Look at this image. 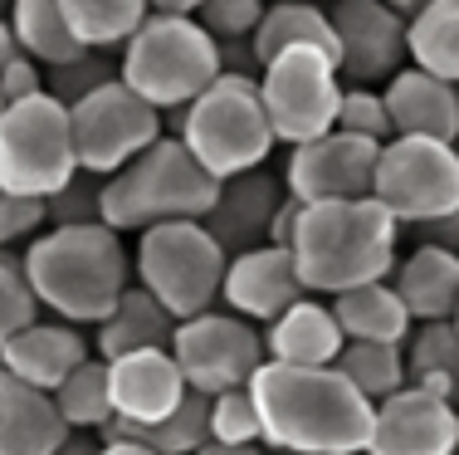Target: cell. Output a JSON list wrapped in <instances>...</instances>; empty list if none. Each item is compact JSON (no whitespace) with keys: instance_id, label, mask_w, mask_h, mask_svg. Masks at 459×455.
<instances>
[{"instance_id":"cell-1","label":"cell","mask_w":459,"mask_h":455,"mask_svg":"<svg viewBox=\"0 0 459 455\" xmlns=\"http://www.w3.org/2000/svg\"><path fill=\"white\" fill-rule=\"evenodd\" d=\"M259 411V441L289 455H367L371 407L337 367L259 363L249 377Z\"/></svg>"},{"instance_id":"cell-2","label":"cell","mask_w":459,"mask_h":455,"mask_svg":"<svg viewBox=\"0 0 459 455\" xmlns=\"http://www.w3.org/2000/svg\"><path fill=\"white\" fill-rule=\"evenodd\" d=\"M20 259H25V279L39 309H49L74 328H98L133 284V255L123 235L103 221L45 225Z\"/></svg>"},{"instance_id":"cell-3","label":"cell","mask_w":459,"mask_h":455,"mask_svg":"<svg viewBox=\"0 0 459 455\" xmlns=\"http://www.w3.org/2000/svg\"><path fill=\"white\" fill-rule=\"evenodd\" d=\"M401 225L377 197L357 201H318L299 206V221L289 235V255L299 269L303 294H347L357 284L391 279L396 269Z\"/></svg>"},{"instance_id":"cell-4","label":"cell","mask_w":459,"mask_h":455,"mask_svg":"<svg viewBox=\"0 0 459 455\" xmlns=\"http://www.w3.org/2000/svg\"><path fill=\"white\" fill-rule=\"evenodd\" d=\"M215 197L221 181L181 147V137H157L123 171L103 177L98 215L117 235H142L161 221H205Z\"/></svg>"},{"instance_id":"cell-5","label":"cell","mask_w":459,"mask_h":455,"mask_svg":"<svg viewBox=\"0 0 459 455\" xmlns=\"http://www.w3.org/2000/svg\"><path fill=\"white\" fill-rule=\"evenodd\" d=\"M117 79L157 113H181L221 79V39L195 15H147L123 45Z\"/></svg>"},{"instance_id":"cell-6","label":"cell","mask_w":459,"mask_h":455,"mask_svg":"<svg viewBox=\"0 0 459 455\" xmlns=\"http://www.w3.org/2000/svg\"><path fill=\"white\" fill-rule=\"evenodd\" d=\"M177 137L215 181L259 171L279 147L259 103V74L221 69V79L177 113Z\"/></svg>"},{"instance_id":"cell-7","label":"cell","mask_w":459,"mask_h":455,"mask_svg":"<svg viewBox=\"0 0 459 455\" xmlns=\"http://www.w3.org/2000/svg\"><path fill=\"white\" fill-rule=\"evenodd\" d=\"M225 265H230V255L221 250V241L205 231V221L147 225V231L137 235V250H133V279L177 323L215 309Z\"/></svg>"},{"instance_id":"cell-8","label":"cell","mask_w":459,"mask_h":455,"mask_svg":"<svg viewBox=\"0 0 459 455\" xmlns=\"http://www.w3.org/2000/svg\"><path fill=\"white\" fill-rule=\"evenodd\" d=\"M79 177L69 108L54 93H35L0 108V191L49 201Z\"/></svg>"},{"instance_id":"cell-9","label":"cell","mask_w":459,"mask_h":455,"mask_svg":"<svg viewBox=\"0 0 459 455\" xmlns=\"http://www.w3.org/2000/svg\"><path fill=\"white\" fill-rule=\"evenodd\" d=\"M371 197L391 211L396 225L440 221L459 211V143H435V137H391L377 152V177Z\"/></svg>"},{"instance_id":"cell-10","label":"cell","mask_w":459,"mask_h":455,"mask_svg":"<svg viewBox=\"0 0 459 455\" xmlns=\"http://www.w3.org/2000/svg\"><path fill=\"white\" fill-rule=\"evenodd\" d=\"M342 74L337 59L323 49H283L259 69V103L274 127V143L299 147L337 127V103H342Z\"/></svg>"},{"instance_id":"cell-11","label":"cell","mask_w":459,"mask_h":455,"mask_svg":"<svg viewBox=\"0 0 459 455\" xmlns=\"http://www.w3.org/2000/svg\"><path fill=\"white\" fill-rule=\"evenodd\" d=\"M69 127L79 171H89V177H113L157 137H167L161 113L147 99H137L123 79H108L93 93H83L79 103H69Z\"/></svg>"},{"instance_id":"cell-12","label":"cell","mask_w":459,"mask_h":455,"mask_svg":"<svg viewBox=\"0 0 459 455\" xmlns=\"http://www.w3.org/2000/svg\"><path fill=\"white\" fill-rule=\"evenodd\" d=\"M171 357H177L191 392H235V387H249V377L264 363V333H259V323L239 319L230 309H205L177 323Z\"/></svg>"},{"instance_id":"cell-13","label":"cell","mask_w":459,"mask_h":455,"mask_svg":"<svg viewBox=\"0 0 459 455\" xmlns=\"http://www.w3.org/2000/svg\"><path fill=\"white\" fill-rule=\"evenodd\" d=\"M377 152H381V143H367V137H352V133H342V127H333V133L313 137V143L289 147V162H283V191H289L299 206L371 197Z\"/></svg>"},{"instance_id":"cell-14","label":"cell","mask_w":459,"mask_h":455,"mask_svg":"<svg viewBox=\"0 0 459 455\" xmlns=\"http://www.w3.org/2000/svg\"><path fill=\"white\" fill-rule=\"evenodd\" d=\"M337 74L347 83H381L406 59V15L386 0H333Z\"/></svg>"},{"instance_id":"cell-15","label":"cell","mask_w":459,"mask_h":455,"mask_svg":"<svg viewBox=\"0 0 459 455\" xmlns=\"http://www.w3.org/2000/svg\"><path fill=\"white\" fill-rule=\"evenodd\" d=\"M459 451V407L425 387H401L371 411L367 455H455Z\"/></svg>"},{"instance_id":"cell-16","label":"cell","mask_w":459,"mask_h":455,"mask_svg":"<svg viewBox=\"0 0 459 455\" xmlns=\"http://www.w3.org/2000/svg\"><path fill=\"white\" fill-rule=\"evenodd\" d=\"M186 392L191 387H186L171 348H142L108 363V402H113V421H123V426H152V421L171 416L186 402Z\"/></svg>"},{"instance_id":"cell-17","label":"cell","mask_w":459,"mask_h":455,"mask_svg":"<svg viewBox=\"0 0 459 455\" xmlns=\"http://www.w3.org/2000/svg\"><path fill=\"white\" fill-rule=\"evenodd\" d=\"M303 299L299 269L283 245H255V250L230 255L221 279V303L249 323H274L289 303Z\"/></svg>"},{"instance_id":"cell-18","label":"cell","mask_w":459,"mask_h":455,"mask_svg":"<svg viewBox=\"0 0 459 455\" xmlns=\"http://www.w3.org/2000/svg\"><path fill=\"white\" fill-rule=\"evenodd\" d=\"M283 181L264 177L259 171H245V177L221 181V197H215L211 215H205V231L221 241L225 255L255 250V245H269V225H274V211L283 206Z\"/></svg>"},{"instance_id":"cell-19","label":"cell","mask_w":459,"mask_h":455,"mask_svg":"<svg viewBox=\"0 0 459 455\" xmlns=\"http://www.w3.org/2000/svg\"><path fill=\"white\" fill-rule=\"evenodd\" d=\"M396 137H435V143H459V93L455 83L435 79L425 69H396L381 89Z\"/></svg>"},{"instance_id":"cell-20","label":"cell","mask_w":459,"mask_h":455,"mask_svg":"<svg viewBox=\"0 0 459 455\" xmlns=\"http://www.w3.org/2000/svg\"><path fill=\"white\" fill-rule=\"evenodd\" d=\"M89 357H93V348H89V338H83V328H74V323H64V319H35L25 333H15V338L0 348V367H5L10 377H20V382L39 387V392H54V387H59L79 363H89Z\"/></svg>"},{"instance_id":"cell-21","label":"cell","mask_w":459,"mask_h":455,"mask_svg":"<svg viewBox=\"0 0 459 455\" xmlns=\"http://www.w3.org/2000/svg\"><path fill=\"white\" fill-rule=\"evenodd\" d=\"M342 348H347V338H342V328H337L333 303H318L308 294L299 303H289L274 323H264V357L269 363L333 367Z\"/></svg>"},{"instance_id":"cell-22","label":"cell","mask_w":459,"mask_h":455,"mask_svg":"<svg viewBox=\"0 0 459 455\" xmlns=\"http://www.w3.org/2000/svg\"><path fill=\"white\" fill-rule=\"evenodd\" d=\"M64 441L69 426L54 397L0 367V455H54Z\"/></svg>"},{"instance_id":"cell-23","label":"cell","mask_w":459,"mask_h":455,"mask_svg":"<svg viewBox=\"0 0 459 455\" xmlns=\"http://www.w3.org/2000/svg\"><path fill=\"white\" fill-rule=\"evenodd\" d=\"M391 289L401 294V303L411 309L415 323H440L455 319L459 309V250L445 245H415L411 255L396 259L391 269Z\"/></svg>"},{"instance_id":"cell-24","label":"cell","mask_w":459,"mask_h":455,"mask_svg":"<svg viewBox=\"0 0 459 455\" xmlns=\"http://www.w3.org/2000/svg\"><path fill=\"white\" fill-rule=\"evenodd\" d=\"M171 333H177V319H171L142 284H127L123 299L113 303V313L93 328V357L113 363V357H123V353L171 348Z\"/></svg>"},{"instance_id":"cell-25","label":"cell","mask_w":459,"mask_h":455,"mask_svg":"<svg viewBox=\"0 0 459 455\" xmlns=\"http://www.w3.org/2000/svg\"><path fill=\"white\" fill-rule=\"evenodd\" d=\"M249 49H255L259 69L283 49H323L337 59L333 15H327V5H308V0H269L259 30L249 35Z\"/></svg>"},{"instance_id":"cell-26","label":"cell","mask_w":459,"mask_h":455,"mask_svg":"<svg viewBox=\"0 0 459 455\" xmlns=\"http://www.w3.org/2000/svg\"><path fill=\"white\" fill-rule=\"evenodd\" d=\"M333 313H337V328H342L347 343H406L415 328L411 309L391 289V279L333 294Z\"/></svg>"},{"instance_id":"cell-27","label":"cell","mask_w":459,"mask_h":455,"mask_svg":"<svg viewBox=\"0 0 459 455\" xmlns=\"http://www.w3.org/2000/svg\"><path fill=\"white\" fill-rule=\"evenodd\" d=\"M406 59L435 79L459 83V0H425L406 15Z\"/></svg>"},{"instance_id":"cell-28","label":"cell","mask_w":459,"mask_h":455,"mask_svg":"<svg viewBox=\"0 0 459 455\" xmlns=\"http://www.w3.org/2000/svg\"><path fill=\"white\" fill-rule=\"evenodd\" d=\"M5 20H10V35H15L20 54H30L45 69H59V64H74L79 54H89L74 39V30L64 25L59 0H10Z\"/></svg>"},{"instance_id":"cell-29","label":"cell","mask_w":459,"mask_h":455,"mask_svg":"<svg viewBox=\"0 0 459 455\" xmlns=\"http://www.w3.org/2000/svg\"><path fill=\"white\" fill-rule=\"evenodd\" d=\"M401 348H406L411 387H425V392L459 407V328H455V319L415 323Z\"/></svg>"},{"instance_id":"cell-30","label":"cell","mask_w":459,"mask_h":455,"mask_svg":"<svg viewBox=\"0 0 459 455\" xmlns=\"http://www.w3.org/2000/svg\"><path fill=\"white\" fill-rule=\"evenodd\" d=\"M64 10V25L74 30L83 49H123L127 39L137 35V25L152 15L147 0H59Z\"/></svg>"},{"instance_id":"cell-31","label":"cell","mask_w":459,"mask_h":455,"mask_svg":"<svg viewBox=\"0 0 459 455\" xmlns=\"http://www.w3.org/2000/svg\"><path fill=\"white\" fill-rule=\"evenodd\" d=\"M205 407H211V397L201 392H186V402L171 411V416L152 421V426H123V421H108L98 436H117V441H137V446H147L152 455H195L205 446Z\"/></svg>"},{"instance_id":"cell-32","label":"cell","mask_w":459,"mask_h":455,"mask_svg":"<svg viewBox=\"0 0 459 455\" xmlns=\"http://www.w3.org/2000/svg\"><path fill=\"white\" fill-rule=\"evenodd\" d=\"M333 367L367 397L371 407L386 402L391 392H401V387L411 382V372H406V348H401V343H347V348L337 353Z\"/></svg>"},{"instance_id":"cell-33","label":"cell","mask_w":459,"mask_h":455,"mask_svg":"<svg viewBox=\"0 0 459 455\" xmlns=\"http://www.w3.org/2000/svg\"><path fill=\"white\" fill-rule=\"evenodd\" d=\"M49 397H54V407H59V416H64L69 431H103L108 421H113V402H108V363L103 357L79 363Z\"/></svg>"},{"instance_id":"cell-34","label":"cell","mask_w":459,"mask_h":455,"mask_svg":"<svg viewBox=\"0 0 459 455\" xmlns=\"http://www.w3.org/2000/svg\"><path fill=\"white\" fill-rule=\"evenodd\" d=\"M205 436H211L215 446H264V441H259V411H255L249 387L211 397V407H205Z\"/></svg>"},{"instance_id":"cell-35","label":"cell","mask_w":459,"mask_h":455,"mask_svg":"<svg viewBox=\"0 0 459 455\" xmlns=\"http://www.w3.org/2000/svg\"><path fill=\"white\" fill-rule=\"evenodd\" d=\"M39 313L45 309H39L35 289H30V279H25V259L0 250V348H5L15 333H25Z\"/></svg>"},{"instance_id":"cell-36","label":"cell","mask_w":459,"mask_h":455,"mask_svg":"<svg viewBox=\"0 0 459 455\" xmlns=\"http://www.w3.org/2000/svg\"><path fill=\"white\" fill-rule=\"evenodd\" d=\"M337 127L352 137H367V143H391V113H386V99L381 89L371 83H347L342 89V103H337Z\"/></svg>"},{"instance_id":"cell-37","label":"cell","mask_w":459,"mask_h":455,"mask_svg":"<svg viewBox=\"0 0 459 455\" xmlns=\"http://www.w3.org/2000/svg\"><path fill=\"white\" fill-rule=\"evenodd\" d=\"M108 79H117V69H113V64H108L98 49H89V54H79L74 64L45 69V93H54V99L69 108V103H79L83 93H93L98 83H108Z\"/></svg>"},{"instance_id":"cell-38","label":"cell","mask_w":459,"mask_h":455,"mask_svg":"<svg viewBox=\"0 0 459 455\" xmlns=\"http://www.w3.org/2000/svg\"><path fill=\"white\" fill-rule=\"evenodd\" d=\"M264 5L269 0H205V5L195 10V20L225 45V39H249L255 35L259 20H264Z\"/></svg>"},{"instance_id":"cell-39","label":"cell","mask_w":459,"mask_h":455,"mask_svg":"<svg viewBox=\"0 0 459 455\" xmlns=\"http://www.w3.org/2000/svg\"><path fill=\"white\" fill-rule=\"evenodd\" d=\"M98 197H103V177L79 171L69 187L54 191V197L45 201L49 206V225H89V221H103V215H98Z\"/></svg>"},{"instance_id":"cell-40","label":"cell","mask_w":459,"mask_h":455,"mask_svg":"<svg viewBox=\"0 0 459 455\" xmlns=\"http://www.w3.org/2000/svg\"><path fill=\"white\" fill-rule=\"evenodd\" d=\"M45 225H49V206L45 201L0 191V250H10V245H30Z\"/></svg>"},{"instance_id":"cell-41","label":"cell","mask_w":459,"mask_h":455,"mask_svg":"<svg viewBox=\"0 0 459 455\" xmlns=\"http://www.w3.org/2000/svg\"><path fill=\"white\" fill-rule=\"evenodd\" d=\"M45 93V64H35L30 54H15V59L0 69V103H20Z\"/></svg>"},{"instance_id":"cell-42","label":"cell","mask_w":459,"mask_h":455,"mask_svg":"<svg viewBox=\"0 0 459 455\" xmlns=\"http://www.w3.org/2000/svg\"><path fill=\"white\" fill-rule=\"evenodd\" d=\"M425 245H445V250H459V211L455 215H440V221L420 225Z\"/></svg>"},{"instance_id":"cell-43","label":"cell","mask_w":459,"mask_h":455,"mask_svg":"<svg viewBox=\"0 0 459 455\" xmlns=\"http://www.w3.org/2000/svg\"><path fill=\"white\" fill-rule=\"evenodd\" d=\"M293 221H299V201H293V197H283V206L274 211V225H269V245H283V250H289Z\"/></svg>"},{"instance_id":"cell-44","label":"cell","mask_w":459,"mask_h":455,"mask_svg":"<svg viewBox=\"0 0 459 455\" xmlns=\"http://www.w3.org/2000/svg\"><path fill=\"white\" fill-rule=\"evenodd\" d=\"M98 446H103L98 431H69V441H64L54 455H98Z\"/></svg>"},{"instance_id":"cell-45","label":"cell","mask_w":459,"mask_h":455,"mask_svg":"<svg viewBox=\"0 0 459 455\" xmlns=\"http://www.w3.org/2000/svg\"><path fill=\"white\" fill-rule=\"evenodd\" d=\"M205 0H147V10L152 15H195Z\"/></svg>"},{"instance_id":"cell-46","label":"cell","mask_w":459,"mask_h":455,"mask_svg":"<svg viewBox=\"0 0 459 455\" xmlns=\"http://www.w3.org/2000/svg\"><path fill=\"white\" fill-rule=\"evenodd\" d=\"M98 455H152L147 446H137V441H117V436H103V446Z\"/></svg>"},{"instance_id":"cell-47","label":"cell","mask_w":459,"mask_h":455,"mask_svg":"<svg viewBox=\"0 0 459 455\" xmlns=\"http://www.w3.org/2000/svg\"><path fill=\"white\" fill-rule=\"evenodd\" d=\"M195 455H269V446H215V441H205Z\"/></svg>"},{"instance_id":"cell-48","label":"cell","mask_w":459,"mask_h":455,"mask_svg":"<svg viewBox=\"0 0 459 455\" xmlns=\"http://www.w3.org/2000/svg\"><path fill=\"white\" fill-rule=\"evenodd\" d=\"M15 54H20V45H15V35H10V20L0 15V69H5V64L15 59Z\"/></svg>"},{"instance_id":"cell-49","label":"cell","mask_w":459,"mask_h":455,"mask_svg":"<svg viewBox=\"0 0 459 455\" xmlns=\"http://www.w3.org/2000/svg\"><path fill=\"white\" fill-rule=\"evenodd\" d=\"M386 5H396V10H401V15H415V10H420V5H425V0H386Z\"/></svg>"},{"instance_id":"cell-50","label":"cell","mask_w":459,"mask_h":455,"mask_svg":"<svg viewBox=\"0 0 459 455\" xmlns=\"http://www.w3.org/2000/svg\"><path fill=\"white\" fill-rule=\"evenodd\" d=\"M308 5H333V0H308Z\"/></svg>"},{"instance_id":"cell-51","label":"cell","mask_w":459,"mask_h":455,"mask_svg":"<svg viewBox=\"0 0 459 455\" xmlns=\"http://www.w3.org/2000/svg\"><path fill=\"white\" fill-rule=\"evenodd\" d=\"M5 5H10V0H0V15H5Z\"/></svg>"},{"instance_id":"cell-52","label":"cell","mask_w":459,"mask_h":455,"mask_svg":"<svg viewBox=\"0 0 459 455\" xmlns=\"http://www.w3.org/2000/svg\"><path fill=\"white\" fill-rule=\"evenodd\" d=\"M269 455H289V451H269Z\"/></svg>"},{"instance_id":"cell-53","label":"cell","mask_w":459,"mask_h":455,"mask_svg":"<svg viewBox=\"0 0 459 455\" xmlns=\"http://www.w3.org/2000/svg\"><path fill=\"white\" fill-rule=\"evenodd\" d=\"M455 328H459V309H455Z\"/></svg>"},{"instance_id":"cell-54","label":"cell","mask_w":459,"mask_h":455,"mask_svg":"<svg viewBox=\"0 0 459 455\" xmlns=\"http://www.w3.org/2000/svg\"><path fill=\"white\" fill-rule=\"evenodd\" d=\"M455 93H459V83H455Z\"/></svg>"},{"instance_id":"cell-55","label":"cell","mask_w":459,"mask_h":455,"mask_svg":"<svg viewBox=\"0 0 459 455\" xmlns=\"http://www.w3.org/2000/svg\"><path fill=\"white\" fill-rule=\"evenodd\" d=\"M0 108H5V103H0Z\"/></svg>"},{"instance_id":"cell-56","label":"cell","mask_w":459,"mask_h":455,"mask_svg":"<svg viewBox=\"0 0 459 455\" xmlns=\"http://www.w3.org/2000/svg\"><path fill=\"white\" fill-rule=\"evenodd\" d=\"M455 455H459V451H455Z\"/></svg>"}]
</instances>
